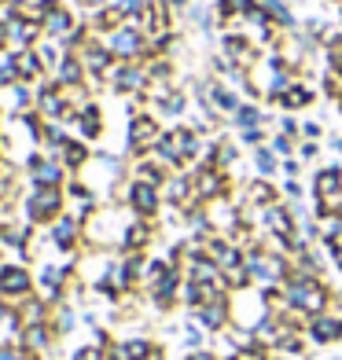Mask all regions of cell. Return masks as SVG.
<instances>
[{
	"mask_svg": "<svg viewBox=\"0 0 342 360\" xmlns=\"http://www.w3.org/2000/svg\"><path fill=\"white\" fill-rule=\"evenodd\" d=\"M107 48H110L114 59L133 63V59H140V56H148V34H144L140 26H133V22H122L118 30H110Z\"/></svg>",
	"mask_w": 342,
	"mask_h": 360,
	"instance_id": "5b68a950",
	"label": "cell"
},
{
	"mask_svg": "<svg viewBox=\"0 0 342 360\" xmlns=\"http://www.w3.org/2000/svg\"><path fill=\"white\" fill-rule=\"evenodd\" d=\"M67 162H70V166H81V162H85V147L70 143V147H67Z\"/></svg>",
	"mask_w": 342,
	"mask_h": 360,
	"instance_id": "4dcf8cb0",
	"label": "cell"
},
{
	"mask_svg": "<svg viewBox=\"0 0 342 360\" xmlns=\"http://www.w3.org/2000/svg\"><path fill=\"white\" fill-rule=\"evenodd\" d=\"M324 360H342V353H331V356H324Z\"/></svg>",
	"mask_w": 342,
	"mask_h": 360,
	"instance_id": "d590c367",
	"label": "cell"
},
{
	"mask_svg": "<svg viewBox=\"0 0 342 360\" xmlns=\"http://www.w3.org/2000/svg\"><path fill=\"white\" fill-rule=\"evenodd\" d=\"M298 158H302V162L320 158V140H298Z\"/></svg>",
	"mask_w": 342,
	"mask_h": 360,
	"instance_id": "4316f807",
	"label": "cell"
},
{
	"mask_svg": "<svg viewBox=\"0 0 342 360\" xmlns=\"http://www.w3.org/2000/svg\"><path fill=\"white\" fill-rule=\"evenodd\" d=\"M217 52H224V56L232 59L236 67H243V70H254L258 63H262V48H258L247 34H239V30H224Z\"/></svg>",
	"mask_w": 342,
	"mask_h": 360,
	"instance_id": "8992f818",
	"label": "cell"
},
{
	"mask_svg": "<svg viewBox=\"0 0 342 360\" xmlns=\"http://www.w3.org/2000/svg\"><path fill=\"white\" fill-rule=\"evenodd\" d=\"M110 77H114V89H118V92H140V89L151 81V74L144 70V67H137V63L114 67V70H110Z\"/></svg>",
	"mask_w": 342,
	"mask_h": 360,
	"instance_id": "7c38bea8",
	"label": "cell"
},
{
	"mask_svg": "<svg viewBox=\"0 0 342 360\" xmlns=\"http://www.w3.org/2000/svg\"><path fill=\"white\" fill-rule=\"evenodd\" d=\"M276 133H287V136L302 140V122L295 118V114H280V122H276Z\"/></svg>",
	"mask_w": 342,
	"mask_h": 360,
	"instance_id": "cb8c5ba5",
	"label": "cell"
},
{
	"mask_svg": "<svg viewBox=\"0 0 342 360\" xmlns=\"http://www.w3.org/2000/svg\"><path fill=\"white\" fill-rule=\"evenodd\" d=\"M338 19H342V4H338Z\"/></svg>",
	"mask_w": 342,
	"mask_h": 360,
	"instance_id": "f35d334b",
	"label": "cell"
},
{
	"mask_svg": "<svg viewBox=\"0 0 342 360\" xmlns=\"http://www.w3.org/2000/svg\"><path fill=\"white\" fill-rule=\"evenodd\" d=\"M59 210V195L56 191H41L34 199V217H52Z\"/></svg>",
	"mask_w": 342,
	"mask_h": 360,
	"instance_id": "603a6c76",
	"label": "cell"
},
{
	"mask_svg": "<svg viewBox=\"0 0 342 360\" xmlns=\"http://www.w3.org/2000/svg\"><path fill=\"white\" fill-rule=\"evenodd\" d=\"M254 4H258V0H214V8L221 15V26H232L239 15H247Z\"/></svg>",
	"mask_w": 342,
	"mask_h": 360,
	"instance_id": "d6986e66",
	"label": "cell"
},
{
	"mask_svg": "<svg viewBox=\"0 0 342 360\" xmlns=\"http://www.w3.org/2000/svg\"><path fill=\"white\" fill-rule=\"evenodd\" d=\"M328 4H335V8H338V4H342V0H328Z\"/></svg>",
	"mask_w": 342,
	"mask_h": 360,
	"instance_id": "74e56055",
	"label": "cell"
},
{
	"mask_svg": "<svg viewBox=\"0 0 342 360\" xmlns=\"http://www.w3.org/2000/svg\"><path fill=\"white\" fill-rule=\"evenodd\" d=\"M335 107H338V114H342V96H338V100H335Z\"/></svg>",
	"mask_w": 342,
	"mask_h": 360,
	"instance_id": "8d00e7d4",
	"label": "cell"
},
{
	"mask_svg": "<svg viewBox=\"0 0 342 360\" xmlns=\"http://www.w3.org/2000/svg\"><path fill=\"white\" fill-rule=\"evenodd\" d=\"M317 103V92H313V85H309V81H295V85H291L284 96H280V103H276V107H280L284 114H298V110H305V107H313Z\"/></svg>",
	"mask_w": 342,
	"mask_h": 360,
	"instance_id": "8fae6325",
	"label": "cell"
},
{
	"mask_svg": "<svg viewBox=\"0 0 342 360\" xmlns=\"http://www.w3.org/2000/svg\"><path fill=\"white\" fill-rule=\"evenodd\" d=\"M251 162H254V173H258V176L276 180V173H280V162H284V158L276 155L269 143H262V147H254V151H251Z\"/></svg>",
	"mask_w": 342,
	"mask_h": 360,
	"instance_id": "2e32d148",
	"label": "cell"
},
{
	"mask_svg": "<svg viewBox=\"0 0 342 360\" xmlns=\"http://www.w3.org/2000/svg\"><path fill=\"white\" fill-rule=\"evenodd\" d=\"M125 202H129V210H133L137 217H144V221H151V217H158V210H162V188L158 184H148V180H133V184L125 188Z\"/></svg>",
	"mask_w": 342,
	"mask_h": 360,
	"instance_id": "52a82bcc",
	"label": "cell"
},
{
	"mask_svg": "<svg viewBox=\"0 0 342 360\" xmlns=\"http://www.w3.org/2000/svg\"><path fill=\"white\" fill-rule=\"evenodd\" d=\"M236 140H239V147H262V143H269V129L265 125H258V129H236Z\"/></svg>",
	"mask_w": 342,
	"mask_h": 360,
	"instance_id": "44dd1931",
	"label": "cell"
},
{
	"mask_svg": "<svg viewBox=\"0 0 342 360\" xmlns=\"http://www.w3.org/2000/svg\"><path fill=\"white\" fill-rule=\"evenodd\" d=\"M302 140H324V125L320 122H302Z\"/></svg>",
	"mask_w": 342,
	"mask_h": 360,
	"instance_id": "f1b7e54d",
	"label": "cell"
},
{
	"mask_svg": "<svg viewBox=\"0 0 342 360\" xmlns=\"http://www.w3.org/2000/svg\"><path fill=\"white\" fill-rule=\"evenodd\" d=\"M269 122H272V114L258 100H243V107L232 114V129H258V125L269 129Z\"/></svg>",
	"mask_w": 342,
	"mask_h": 360,
	"instance_id": "5bb4252c",
	"label": "cell"
},
{
	"mask_svg": "<svg viewBox=\"0 0 342 360\" xmlns=\"http://www.w3.org/2000/svg\"><path fill=\"white\" fill-rule=\"evenodd\" d=\"M280 173H284L287 180H298V176H302V158H298V155H295V158H284V162H280Z\"/></svg>",
	"mask_w": 342,
	"mask_h": 360,
	"instance_id": "83f0119b",
	"label": "cell"
},
{
	"mask_svg": "<svg viewBox=\"0 0 342 360\" xmlns=\"http://www.w3.org/2000/svg\"><path fill=\"white\" fill-rule=\"evenodd\" d=\"M4 283H8V290H23V287H26V276H23V272H15V269H11V272H8V280H4Z\"/></svg>",
	"mask_w": 342,
	"mask_h": 360,
	"instance_id": "d6a6232c",
	"label": "cell"
},
{
	"mask_svg": "<svg viewBox=\"0 0 342 360\" xmlns=\"http://www.w3.org/2000/svg\"><path fill=\"white\" fill-rule=\"evenodd\" d=\"M305 338L313 346H338L342 342V298L335 294V302L328 313H317L305 320Z\"/></svg>",
	"mask_w": 342,
	"mask_h": 360,
	"instance_id": "277c9868",
	"label": "cell"
},
{
	"mask_svg": "<svg viewBox=\"0 0 342 360\" xmlns=\"http://www.w3.org/2000/svg\"><path fill=\"white\" fill-rule=\"evenodd\" d=\"M269 147H272L280 158H295V155H298V140L287 136V133H272V136H269Z\"/></svg>",
	"mask_w": 342,
	"mask_h": 360,
	"instance_id": "7402d4cb",
	"label": "cell"
},
{
	"mask_svg": "<svg viewBox=\"0 0 342 360\" xmlns=\"http://www.w3.org/2000/svg\"><path fill=\"white\" fill-rule=\"evenodd\" d=\"M269 360H298V356H269Z\"/></svg>",
	"mask_w": 342,
	"mask_h": 360,
	"instance_id": "e575fe53",
	"label": "cell"
},
{
	"mask_svg": "<svg viewBox=\"0 0 342 360\" xmlns=\"http://www.w3.org/2000/svg\"><path fill=\"white\" fill-rule=\"evenodd\" d=\"M191 184H195V199H199V206L236 195V191H232V188H236V184H232V173L210 166V162H195V166H191Z\"/></svg>",
	"mask_w": 342,
	"mask_h": 360,
	"instance_id": "3957f363",
	"label": "cell"
},
{
	"mask_svg": "<svg viewBox=\"0 0 342 360\" xmlns=\"http://www.w3.org/2000/svg\"><path fill=\"white\" fill-rule=\"evenodd\" d=\"M338 188H342V166H338V162L320 166L313 173V184H309V191H313V195H328V191H338Z\"/></svg>",
	"mask_w": 342,
	"mask_h": 360,
	"instance_id": "e0dca14e",
	"label": "cell"
},
{
	"mask_svg": "<svg viewBox=\"0 0 342 360\" xmlns=\"http://www.w3.org/2000/svg\"><path fill=\"white\" fill-rule=\"evenodd\" d=\"M184 360H221V356L206 346V349H191V353H184Z\"/></svg>",
	"mask_w": 342,
	"mask_h": 360,
	"instance_id": "1f68e13d",
	"label": "cell"
},
{
	"mask_svg": "<svg viewBox=\"0 0 342 360\" xmlns=\"http://www.w3.org/2000/svg\"><path fill=\"white\" fill-rule=\"evenodd\" d=\"M243 265H247L254 287H284L287 276H291V254H276V250H265V247H251L247 257H243Z\"/></svg>",
	"mask_w": 342,
	"mask_h": 360,
	"instance_id": "6da1fadb",
	"label": "cell"
},
{
	"mask_svg": "<svg viewBox=\"0 0 342 360\" xmlns=\"http://www.w3.org/2000/svg\"><path fill=\"white\" fill-rule=\"evenodd\" d=\"M191 316L199 320V323H203V327H206V331L214 335V338H217V335H224L228 327H232V294H221V298H214V302L199 305Z\"/></svg>",
	"mask_w": 342,
	"mask_h": 360,
	"instance_id": "ba28073f",
	"label": "cell"
},
{
	"mask_svg": "<svg viewBox=\"0 0 342 360\" xmlns=\"http://www.w3.org/2000/svg\"><path fill=\"white\" fill-rule=\"evenodd\" d=\"M210 4H214V0H210Z\"/></svg>",
	"mask_w": 342,
	"mask_h": 360,
	"instance_id": "ab89813d",
	"label": "cell"
},
{
	"mask_svg": "<svg viewBox=\"0 0 342 360\" xmlns=\"http://www.w3.org/2000/svg\"><path fill=\"white\" fill-rule=\"evenodd\" d=\"M59 176H63L59 166H41V169H37V180H41V184H56Z\"/></svg>",
	"mask_w": 342,
	"mask_h": 360,
	"instance_id": "f546056e",
	"label": "cell"
},
{
	"mask_svg": "<svg viewBox=\"0 0 342 360\" xmlns=\"http://www.w3.org/2000/svg\"><path fill=\"white\" fill-rule=\"evenodd\" d=\"M258 4L269 11V19L276 22L280 34H295V30H298V15H295V8H291L287 0H258Z\"/></svg>",
	"mask_w": 342,
	"mask_h": 360,
	"instance_id": "9a60e30c",
	"label": "cell"
},
{
	"mask_svg": "<svg viewBox=\"0 0 342 360\" xmlns=\"http://www.w3.org/2000/svg\"><path fill=\"white\" fill-rule=\"evenodd\" d=\"M272 313L265 287H247L232 294V327H243V331H258V323Z\"/></svg>",
	"mask_w": 342,
	"mask_h": 360,
	"instance_id": "7a4b0ae2",
	"label": "cell"
},
{
	"mask_svg": "<svg viewBox=\"0 0 342 360\" xmlns=\"http://www.w3.org/2000/svg\"><path fill=\"white\" fill-rule=\"evenodd\" d=\"M280 195H284V202H302V199H305L302 180H284V184H280Z\"/></svg>",
	"mask_w": 342,
	"mask_h": 360,
	"instance_id": "d4e9b609",
	"label": "cell"
},
{
	"mask_svg": "<svg viewBox=\"0 0 342 360\" xmlns=\"http://www.w3.org/2000/svg\"><path fill=\"white\" fill-rule=\"evenodd\" d=\"M56 239H59V247H70V243L77 239V224L74 221H59L56 224Z\"/></svg>",
	"mask_w": 342,
	"mask_h": 360,
	"instance_id": "484cf974",
	"label": "cell"
},
{
	"mask_svg": "<svg viewBox=\"0 0 342 360\" xmlns=\"http://www.w3.org/2000/svg\"><path fill=\"white\" fill-rule=\"evenodd\" d=\"M236 199H239L243 210H262V206H272V202H284V195H280V188H276L272 180L254 176V180L243 184V191L236 195Z\"/></svg>",
	"mask_w": 342,
	"mask_h": 360,
	"instance_id": "30bf717a",
	"label": "cell"
},
{
	"mask_svg": "<svg viewBox=\"0 0 342 360\" xmlns=\"http://www.w3.org/2000/svg\"><path fill=\"white\" fill-rule=\"evenodd\" d=\"M158 114H170V118H181V114H188V96L181 89H173L170 96H162V100H155Z\"/></svg>",
	"mask_w": 342,
	"mask_h": 360,
	"instance_id": "ffe728a7",
	"label": "cell"
},
{
	"mask_svg": "<svg viewBox=\"0 0 342 360\" xmlns=\"http://www.w3.org/2000/svg\"><path fill=\"white\" fill-rule=\"evenodd\" d=\"M328 147H331L335 155H342V136H338V133H335V136H328Z\"/></svg>",
	"mask_w": 342,
	"mask_h": 360,
	"instance_id": "836d02e7",
	"label": "cell"
},
{
	"mask_svg": "<svg viewBox=\"0 0 342 360\" xmlns=\"http://www.w3.org/2000/svg\"><path fill=\"white\" fill-rule=\"evenodd\" d=\"M184 276L188 280H195V283H221V265L214 257H206V254H199V257H188V265H184Z\"/></svg>",
	"mask_w": 342,
	"mask_h": 360,
	"instance_id": "4fadbf2b",
	"label": "cell"
},
{
	"mask_svg": "<svg viewBox=\"0 0 342 360\" xmlns=\"http://www.w3.org/2000/svg\"><path fill=\"white\" fill-rule=\"evenodd\" d=\"M181 342H184V349H188V353H191V349H206L210 331L188 313V320H184V327H181Z\"/></svg>",
	"mask_w": 342,
	"mask_h": 360,
	"instance_id": "ac0fdd59",
	"label": "cell"
},
{
	"mask_svg": "<svg viewBox=\"0 0 342 360\" xmlns=\"http://www.w3.org/2000/svg\"><path fill=\"white\" fill-rule=\"evenodd\" d=\"M158 136H162V125L155 122V114H137V118L129 122V151L133 155L155 151Z\"/></svg>",
	"mask_w": 342,
	"mask_h": 360,
	"instance_id": "9c48e42d",
	"label": "cell"
}]
</instances>
